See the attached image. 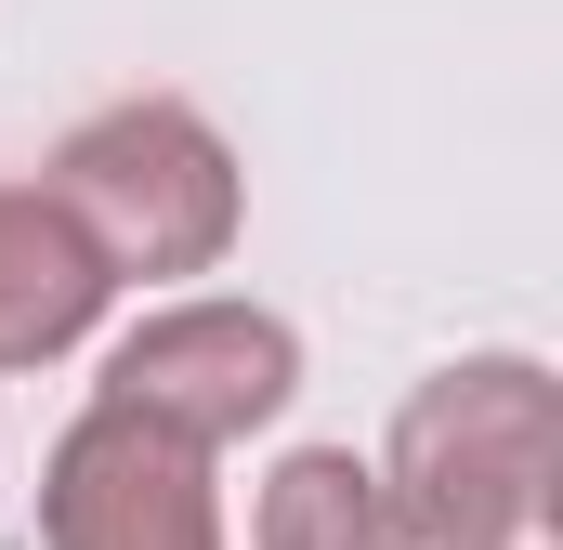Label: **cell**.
<instances>
[{"mask_svg": "<svg viewBox=\"0 0 563 550\" xmlns=\"http://www.w3.org/2000/svg\"><path fill=\"white\" fill-rule=\"evenodd\" d=\"M551 459H563V394L538 354H459L380 432V512L407 550H538L551 525Z\"/></svg>", "mask_w": 563, "mask_h": 550, "instance_id": "1", "label": "cell"}, {"mask_svg": "<svg viewBox=\"0 0 563 550\" xmlns=\"http://www.w3.org/2000/svg\"><path fill=\"white\" fill-rule=\"evenodd\" d=\"M40 197L79 223V250L119 288L223 275L236 223H250L236 144L210 132V106H184V92H119V106L66 119V144L40 157Z\"/></svg>", "mask_w": 563, "mask_h": 550, "instance_id": "2", "label": "cell"}, {"mask_svg": "<svg viewBox=\"0 0 563 550\" xmlns=\"http://www.w3.org/2000/svg\"><path fill=\"white\" fill-rule=\"evenodd\" d=\"M288 394H301V328H288L276 301H236V288H170V301H144L132 328L106 341V367H92V407L157 419V432H184L197 459L276 432Z\"/></svg>", "mask_w": 563, "mask_h": 550, "instance_id": "3", "label": "cell"}, {"mask_svg": "<svg viewBox=\"0 0 563 550\" xmlns=\"http://www.w3.org/2000/svg\"><path fill=\"white\" fill-rule=\"evenodd\" d=\"M40 550H223V485L184 432L79 407L40 459Z\"/></svg>", "mask_w": 563, "mask_h": 550, "instance_id": "4", "label": "cell"}, {"mask_svg": "<svg viewBox=\"0 0 563 550\" xmlns=\"http://www.w3.org/2000/svg\"><path fill=\"white\" fill-rule=\"evenodd\" d=\"M119 275L79 250V223L40 197V184H0V381H40L66 367L92 328H106Z\"/></svg>", "mask_w": 563, "mask_h": 550, "instance_id": "5", "label": "cell"}, {"mask_svg": "<svg viewBox=\"0 0 563 550\" xmlns=\"http://www.w3.org/2000/svg\"><path fill=\"white\" fill-rule=\"evenodd\" d=\"M250 550H407L380 512V472L354 446H288L250 498Z\"/></svg>", "mask_w": 563, "mask_h": 550, "instance_id": "6", "label": "cell"}]
</instances>
